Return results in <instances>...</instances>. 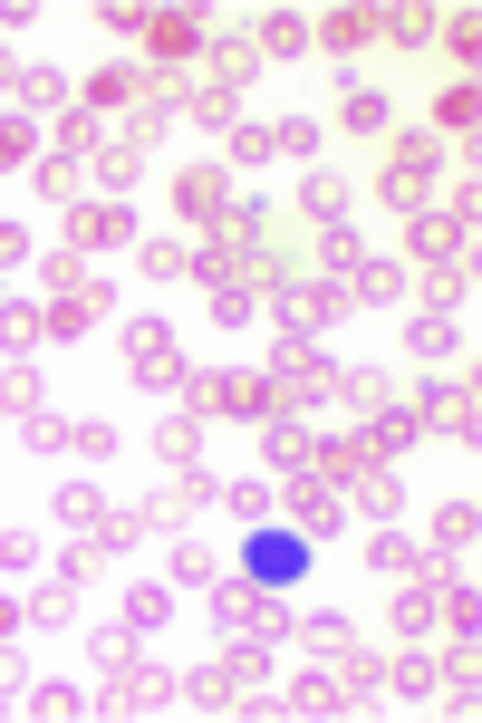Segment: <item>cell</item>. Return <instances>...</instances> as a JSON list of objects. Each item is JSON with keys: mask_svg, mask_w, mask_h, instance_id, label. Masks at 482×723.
Returning <instances> with one entry per match:
<instances>
[{"mask_svg": "<svg viewBox=\"0 0 482 723\" xmlns=\"http://www.w3.org/2000/svg\"><path fill=\"white\" fill-rule=\"evenodd\" d=\"M242 570L261 578V588H289V578L309 570V540H289V531H261V540L242 550Z\"/></svg>", "mask_w": 482, "mask_h": 723, "instance_id": "obj_1", "label": "cell"}, {"mask_svg": "<svg viewBox=\"0 0 482 723\" xmlns=\"http://www.w3.org/2000/svg\"><path fill=\"white\" fill-rule=\"evenodd\" d=\"M126 366H136V386H174L184 376V358H174V338L145 319V328H126Z\"/></svg>", "mask_w": 482, "mask_h": 723, "instance_id": "obj_2", "label": "cell"}, {"mask_svg": "<svg viewBox=\"0 0 482 723\" xmlns=\"http://www.w3.org/2000/svg\"><path fill=\"white\" fill-rule=\"evenodd\" d=\"M329 309H338V289H289V319H299V328H319Z\"/></svg>", "mask_w": 482, "mask_h": 723, "instance_id": "obj_3", "label": "cell"}]
</instances>
